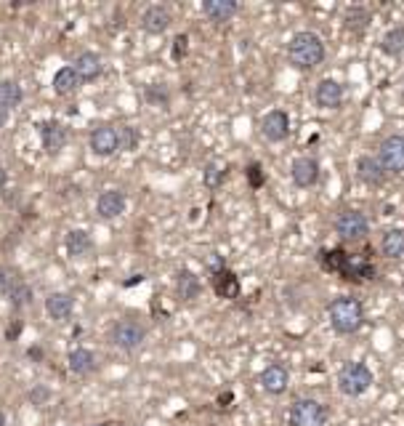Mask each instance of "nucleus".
<instances>
[{"instance_id": "f704fd0d", "label": "nucleus", "mask_w": 404, "mask_h": 426, "mask_svg": "<svg viewBox=\"0 0 404 426\" xmlns=\"http://www.w3.org/2000/svg\"><path fill=\"white\" fill-rule=\"evenodd\" d=\"M186 51H189V38H186V35H179V38L173 40V59L186 56Z\"/></svg>"}, {"instance_id": "4c0bfd02", "label": "nucleus", "mask_w": 404, "mask_h": 426, "mask_svg": "<svg viewBox=\"0 0 404 426\" xmlns=\"http://www.w3.org/2000/svg\"><path fill=\"white\" fill-rule=\"evenodd\" d=\"M19 331H22V322H14V328H8V331H6V336L14 341L16 336H19Z\"/></svg>"}, {"instance_id": "0eeeda50", "label": "nucleus", "mask_w": 404, "mask_h": 426, "mask_svg": "<svg viewBox=\"0 0 404 426\" xmlns=\"http://www.w3.org/2000/svg\"><path fill=\"white\" fill-rule=\"evenodd\" d=\"M378 163L383 166L386 173H394L399 176L404 173V136L402 134H394V136H386L378 147Z\"/></svg>"}, {"instance_id": "412c9836", "label": "nucleus", "mask_w": 404, "mask_h": 426, "mask_svg": "<svg viewBox=\"0 0 404 426\" xmlns=\"http://www.w3.org/2000/svg\"><path fill=\"white\" fill-rule=\"evenodd\" d=\"M380 253L386 259H402L404 256V229H389L380 237Z\"/></svg>"}, {"instance_id": "423d86ee", "label": "nucleus", "mask_w": 404, "mask_h": 426, "mask_svg": "<svg viewBox=\"0 0 404 426\" xmlns=\"http://www.w3.org/2000/svg\"><path fill=\"white\" fill-rule=\"evenodd\" d=\"M332 227H335V235L341 240L354 243V240H364L370 235V219L362 211H344L338 213V219H335Z\"/></svg>"}, {"instance_id": "ddd939ff", "label": "nucleus", "mask_w": 404, "mask_h": 426, "mask_svg": "<svg viewBox=\"0 0 404 426\" xmlns=\"http://www.w3.org/2000/svg\"><path fill=\"white\" fill-rule=\"evenodd\" d=\"M90 152L99 155V157H109V155L118 152V131L109 128V125H102L90 134Z\"/></svg>"}, {"instance_id": "4468645a", "label": "nucleus", "mask_w": 404, "mask_h": 426, "mask_svg": "<svg viewBox=\"0 0 404 426\" xmlns=\"http://www.w3.org/2000/svg\"><path fill=\"white\" fill-rule=\"evenodd\" d=\"M287 384H290V373H287L284 365L274 363V365H269L261 373V386L269 395H282V392H287Z\"/></svg>"}, {"instance_id": "7c9ffc66", "label": "nucleus", "mask_w": 404, "mask_h": 426, "mask_svg": "<svg viewBox=\"0 0 404 426\" xmlns=\"http://www.w3.org/2000/svg\"><path fill=\"white\" fill-rule=\"evenodd\" d=\"M224 166H218V163H208L205 166V171H202V182H205V187H210V189H216L218 184L224 182Z\"/></svg>"}, {"instance_id": "2f4dec72", "label": "nucleus", "mask_w": 404, "mask_h": 426, "mask_svg": "<svg viewBox=\"0 0 404 426\" xmlns=\"http://www.w3.org/2000/svg\"><path fill=\"white\" fill-rule=\"evenodd\" d=\"M8 299H11V304H14L16 309H19V306H27L32 301V288H27L24 283H19V285L8 293Z\"/></svg>"}, {"instance_id": "cd10ccee", "label": "nucleus", "mask_w": 404, "mask_h": 426, "mask_svg": "<svg viewBox=\"0 0 404 426\" xmlns=\"http://www.w3.org/2000/svg\"><path fill=\"white\" fill-rule=\"evenodd\" d=\"M179 296L184 301H192L200 296V280H197L195 272H189V269H184L179 274Z\"/></svg>"}, {"instance_id": "c756f323", "label": "nucleus", "mask_w": 404, "mask_h": 426, "mask_svg": "<svg viewBox=\"0 0 404 426\" xmlns=\"http://www.w3.org/2000/svg\"><path fill=\"white\" fill-rule=\"evenodd\" d=\"M138 141H141V136H138V131L131 128V125H122L120 131H118V150L134 152L136 147H138Z\"/></svg>"}, {"instance_id": "1a4fd4ad", "label": "nucleus", "mask_w": 404, "mask_h": 426, "mask_svg": "<svg viewBox=\"0 0 404 426\" xmlns=\"http://www.w3.org/2000/svg\"><path fill=\"white\" fill-rule=\"evenodd\" d=\"M144 325H138L136 320H122L112 328V341L120 347V349H136L141 341H144Z\"/></svg>"}, {"instance_id": "bb28decb", "label": "nucleus", "mask_w": 404, "mask_h": 426, "mask_svg": "<svg viewBox=\"0 0 404 426\" xmlns=\"http://www.w3.org/2000/svg\"><path fill=\"white\" fill-rule=\"evenodd\" d=\"M67 251H70V256H83V253H88L90 251L88 232H83V229H72V232L67 235Z\"/></svg>"}, {"instance_id": "f3484780", "label": "nucleus", "mask_w": 404, "mask_h": 426, "mask_svg": "<svg viewBox=\"0 0 404 426\" xmlns=\"http://www.w3.org/2000/svg\"><path fill=\"white\" fill-rule=\"evenodd\" d=\"M40 139H43V150L48 155H56L67 144V131L59 123H43L40 125Z\"/></svg>"}, {"instance_id": "393cba45", "label": "nucleus", "mask_w": 404, "mask_h": 426, "mask_svg": "<svg viewBox=\"0 0 404 426\" xmlns=\"http://www.w3.org/2000/svg\"><path fill=\"white\" fill-rule=\"evenodd\" d=\"M380 51L386 56H399V54H404V27H391L380 38Z\"/></svg>"}, {"instance_id": "7ed1b4c3", "label": "nucleus", "mask_w": 404, "mask_h": 426, "mask_svg": "<svg viewBox=\"0 0 404 426\" xmlns=\"http://www.w3.org/2000/svg\"><path fill=\"white\" fill-rule=\"evenodd\" d=\"M322 264H325V269H332V272H338L344 280H351V283L370 280L375 274V267L370 261L348 256L344 251H328V253H322Z\"/></svg>"}, {"instance_id": "dca6fc26", "label": "nucleus", "mask_w": 404, "mask_h": 426, "mask_svg": "<svg viewBox=\"0 0 404 426\" xmlns=\"http://www.w3.org/2000/svg\"><path fill=\"white\" fill-rule=\"evenodd\" d=\"M237 3L234 0H205L202 3V14L208 16L213 24H224L232 16L237 14Z\"/></svg>"}, {"instance_id": "4be33fe9", "label": "nucleus", "mask_w": 404, "mask_h": 426, "mask_svg": "<svg viewBox=\"0 0 404 426\" xmlns=\"http://www.w3.org/2000/svg\"><path fill=\"white\" fill-rule=\"evenodd\" d=\"M45 312L54 320H59V322L61 320H70V315H72V299L67 293H51L45 299Z\"/></svg>"}, {"instance_id": "39448f33", "label": "nucleus", "mask_w": 404, "mask_h": 426, "mask_svg": "<svg viewBox=\"0 0 404 426\" xmlns=\"http://www.w3.org/2000/svg\"><path fill=\"white\" fill-rule=\"evenodd\" d=\"M328 424V408L312 400V397H303L296 400L293 408H290V426H325Z\"/></svg>"}, {"instance_id": "58836bf2", "label": "nucleus", "mask_w": 404, "mask_h": 426, "mask_svg": "<svg viewBox=\"0 0 404 426\" xmlns=\"http://www.w3.org/2000/svg\"><path fill=\"white\" fill-rule=\"evenodd\" d=\"M6 120H8V109H6V106L0 104V128L6 125Z\"/></svg>"}, {"instance_id": "aec40b11", "label": "nucleus", "mask_w": 404, "mask_h": 426, "mask_svg": "<svg viewBox=\"0 0 404 426\" xmlns=\"http://www.w3.org/2000/svg\"><path fill=\"white\" fill-rule=\"evenodd\" d=\"M213 288L221 299H237L240 296V280L229 269H221V272L213 274Z\"/></svg>"}, {"instance_id": "6e6552de", "label": "nucleus", "mask_w": 404, "mask_h": 426, "mask_svg": "<svg viewBox=\"0 0 404 426\" xmlns=\"http://www.w3.org/2000/svg\"><path fill=\"white\" fill-rule=\"evenodd\" d=\"M261 134L266 141H284V139L290 136V118H287V112L284 109H271L264 115V120H261Z\"/></svg>"}, {"instance_id": "72a5a7b5", "label": "nucleus", "mask_w": 404, "mask_h": 426, "mask_svg": "<svg viewBox=\"0 0 404 426\" xmlns=\"http://www.w3.org/2000/svg\"><path fill=\"white\" fill-rule=\"evenodd\" d=\"M245 173H248V182H250V187H253V189H261V187H264V182H266V179H264V168L258 166V163L248 166V171H245Z\"/></svg>"}, {"instance_id": "f8f14e48", "label": "nucleus", "mask_w": 404, "mask_h": 426, "mask_svg": "<svg viewBox=\"0 0 404 426\" xmlns=\"http://www.w3.org/2000/svg\"><path fill=\"white\" fill-rule=\"evenodd\" d=\"M357 176H359V182L370 184V187H380L389 179V173L378 163V157H370V155H362L357 160Z\"/></svg>"}, {"instance_id": "a19ab883", "label": "nucleus", "mask_w": 404, "mask_h": 426, "mask_svg": "<svg viewBox=\"0 0 404 426\" xmlns=\"http://www.w3.org/2000/svg\"><path fill=\"white\" fill-rule=\"evenodd\" d=\"M0 426H6V416L3 413H0Z\"/></svg>"}, {"instance_id": "6ab92c4d", "label": "nucleus", "mask_w": 404, "mask_h": 426, "mask_svg": "<svg viewBox=\"0 0 404 426\" xmlns=\"http://www.w3.org/2000/svg\"><path fill=\"white\" fill-rule=\"evenodd\" d=\"M77 72V77H80V83H88V80H96V77L102 75V59L96 56V54H90V51H86V54H80L75 61V67H72Z\"/></svg>"}, {"instance_id": "f257e3e1", "label": "nucleus", "mask_w": 404, "mask_h": 426, "mask_svg": "<svg viewBox=\"0 0 404 426\" xmlns=\"http://www.w3.org/2000/svg\"><path fill=\"white\" fill-rule=\"evenodd\" d=\"M287 59L296 70H314L325 61V43L316 32L303 30L293 35L290 46H287Z\"/></svg>"}, {"instance_id": "20e7f679", "label": "nucleus", "mask_w": 404, "mask_h": 426, "mask_svg": "<svg viewBox=\"0 0 404 426\" xmlns=\"http://www.w3.org/2000/svg\"><path fill=\"white\" fill-rule=\"evenodd\" d=\"M373 386V370L364 363H346L338 373V389L346 397H362Z\"/></svg>"}, {"instance_id": "473e14b6", "label": "nucleus", "mask_w": 404, "mask_h": 426, "mask_svg": "<svg viewBox=\"0 0 404 426\" xmlns=\"http://www.w3.org/2000/svg\"><path fill=\"white\" fill-rule=\"evenodd\" d=\"M16 285H19V277H16V272H14V269H8V267H3V269H0V293H6V296H8Z\"/></svg>"}, {"instance_id": "b1692460", "label": "nucleus", "mask_w": 404, "mask_h": 426, "mask_svg": "<svg viewBox=\"0 0 404 426\" xmlns=\"http://www.w3.org/2000/svg\"><path fill=\"white\" fill-rule=\"evenodd\" d=\"M93 368H96V357L90 349H75L70 354V370L75 376H88Z\"/></svg>"}, {"instance_id": "ea45409f", "label": "nucleus", "mask_w": 404, "mask_h": 426, "mask_svg": "<svg viewBox=\"0 0 404 426\" xmlns=\"http://www.w3.org/2000/svg\"><path fill=\"white\" fill-rule=\"evenodd\" d=\"M6 182H8V173H6V171H3V168H0V189H3V187H6Z\"/></svg>"}, {"instance_id": "5701e85b", "label": "nucleus", "mask_w": 404, "mask_h": 426, "mask_svg": "<svg viewBox=\"0 0 404 426\" xmlns=\"http://www.w3.org/2000/svg\"><path fill=\"white\" fill-rule=\"evenodd\" d=\"M80 88V77L72 67H61L59 72L54 75V91L59 93V96H70V93H75Z\"/></svg>"}, {"instance_id": "a211bd4d", "label": "nucleus", "mask_w": 404, "mask_h": 426, "mask_svg": "<svg viewBox=\"0 0 404 426\" xmlns=\"http://www.w3.org/2000/svg\"><path fill=\"white\" fill-rule=\"evenodd\" d=\"M141 22H144V30L152 32V35H163L168 27H170V11L165 8V6H150L144 16H141Z\"/></svg>"}, {"instance_id": "e433bc0d", "label": "nucleus", "mask_w": 404, "mask_h": 426, "mask_svg": "<svg viewBox=\"0 0 404 426\" xmlns=\"http://www.w3.org/2000/svg\"><path fill=\"white\" fill-rule=\"evenodd\" d=\"M208 267H210V272H213V274L221 272V269H226V267H224V256H218V253H210Z\"/></svg>"}, {"instance_id": "c9c22d12", "label": "nucleus", "mask_w": 404, "mask_h": 426, "mask_svg": "<svg viewBox=\"0 0 404 426\" xmlns=\"http://www.w3.org/2000/svg\"><path fill=\"white\" fill-rule=\"evenodd\" d=\"M147 99H150V102H154V104H160V102H163V104H168V93H165V91L157 93V88H154V86H150V88H147Z\"/></svg>"}, {"instance_id": "f03ea898", "label": "nucleus", "mask_w": 404, "mask_h": 426, "mask_svg": "<svg viewBox=\"0 0 404 426\" xmlns=\"http://www.w3.org/2000/svg\"><path fill=\"white\" fill-rule=\"evenodd\" d=\"M328 315H330V325H332L335 333L351 336L357 333L362 328V322H364V306L354 296H338V299L330 301Z\"/></svg>"}, {"instance_id": "9b49d317", "label": "nucleus", "mask_w": 404, "mask_h": 426, "mask_svg": "<svg viewBox=\"0 0 404 426\" xmlns=\"http://www.w3.org/2000/svg\"><path fill=\"white\" fill-rule=\"evenodd\" d=\"M290 173H293L296 187L309 189V187H314V184L319 182V163H316L314 157H296Z\"/></svg>"}, {"instance_id": "c85d7f7f", "label": "nucleus", "mask_w": 404, "mask_h": 426, "mask_svg": "<svg viewBox=\"0 0 404 426\" xmlns=\"http://www.w3.org/2000/svg\"><path fill=\"white\" fill-rule=\"evenodd\" d=\"M367 24H370V11L367 8H348V14H346V27L351 32H357V35H362V32L367 30Z\"/></svg>"}, {"instance_id": "2eb2a0df", "label": "nucleus", "mask_w": 404, "mask_h": 426, "mask_svg": "<svg viewBox=\"0 0 404 426\" xmlns=\"http://www.w3.org/2000/svg\"><path fill=\"white\" fill-rule=\"evenodd\" d=\"M96 211L102 219H115L125 211V192L120 189H106L99 195V203H96Z\"/></svg>"}, {"instance_id": "9d476101", "label": "nucleus", "mask_w": 404, "mask_h": 426, "mask_svg": "<svg viewBox=\"0 0 404 426\" xmlns=\"http://www.w3.org/2000/svg\"><path fill=\"white\" fill-rule=\"evenodd\" d=\"M314 99L316 106H322V109H338V106L344 104V86L338 80H332V77H325L316 86Z\"/></svg>"}, {"instance_id": "a878e982", "label": "nucleus", "mask_w": 404, "mask_h": 426, "mask_svg": "<svg viewBox=\"0 0 404 426\" xmlns=\"http://www.w3.org/2000/svg\"><path fill=\"white\" fill-rule=\"evenodd\" d=\"M24 93H22V86L14 83V80H0V104L6 109H14V106L22 104Z\"/></svg>"}]
</instances>
